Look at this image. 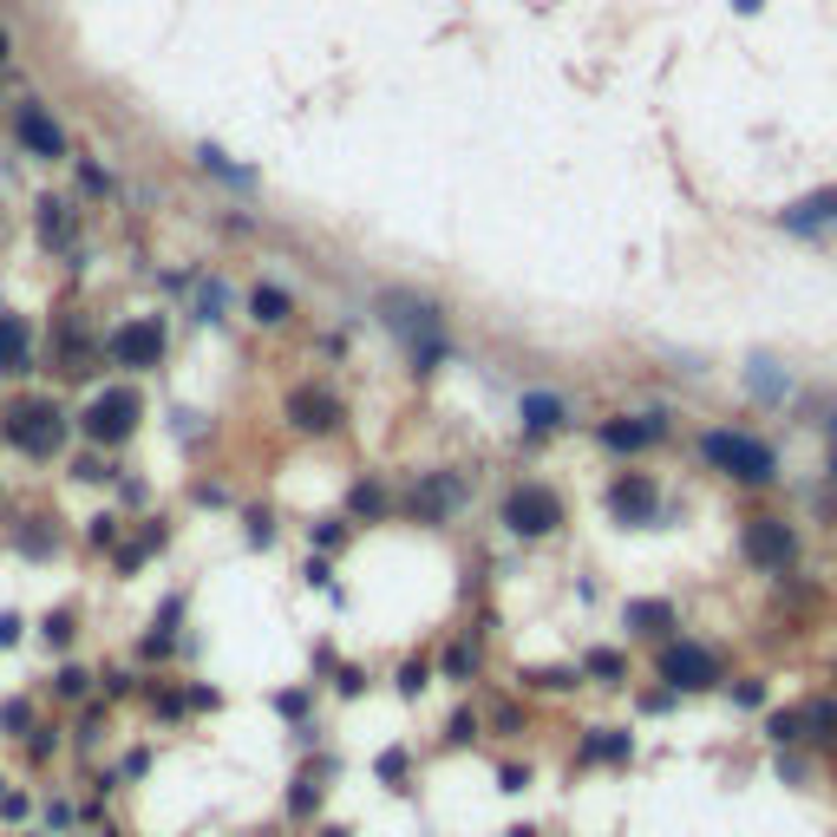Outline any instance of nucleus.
<instances>
[{"instance_id":"6","label":"nucleus","mask_w":837,"mask_h":837,"mask_svg":"<svg viewBox=\"0 0 837 837\" xmlns=\"http://www.w3.org/2000/svg\"><path fill=\"white\" fill-rule=\"evenodd\" d=\"M164 348H170L164 314H132V321H118V328L105 334V360L125 366V373H151V366H164Z\"/></svg>"},{"instance_id":"37","label":"nucleus","mask_w":837,"mask_h":837,"mask_svg":"<svg viewBox=\"0 0 837 837\" xmlns=\"http://www.w3.org/2000/svg\"><path fill=\"white\" fill-rule=\"evenodd\" d=\"M308 537H314V550H341L348 544V517H321V524H308Z\"/></svg>"},{"instance_id":"7","label":"nucleus","mask_w":837,"mask_h":837,"mask_svg":"<svg viewBox=\"0 0 837 837\" xmlns=\"http://www.w3.org/2000/svg\"><path fill=\"white\" fill-rule=\"evenodd\" d=\"M7 125H13V144L33 157V164H66L72 144H66V125L53 118V105H40V99H20L13 112H7Z\"/></svg>"},{"instance_id":"4","label":"nucleus","mask_w":837,"mask_h":837,"mask_svg":"<svg viewBox=\"0 0 837 837\" xmlns=\"http://www.w3.org/2000/svg\"><path fill=\"white\" fill-rule=\"evenodd\" d=\"M144 418V400L138 386H105V393H92L85 400V413H79V432L99 445V452H112V445H125L132 432H138Z\"/></svg>"},{"instance_id":"51","label":"nucleus","mask_w":837,"mask_h":837,"mask_svg":"<svg viewBox=\"0 0 837 837\" xmlns=\"http://www.w3.org/2000/svg\"><path fill=\"white\" fill-rule=\"evenodd\" d=\"M524 785H530V772H524V766H504V772H497V792H524Z\"/></svg>"},{"instance_id":"13","label":"nucleus","mask_w":837,"mask_h":837,"mask_svg":"<svg viewBox=\"0 0 837 837\" xmlns=\"http://www.w3.org/2000/svg\"><path fill=\"white\" fill-rule=\"evenodd\" d=\"M596 438H602L609 452H648V445H661V438H668V413H622V418H602V425H596Z\"/></svg>"},{"instance_id":"52","label":"nucleus","mask_w":837,"mask_h":837,"mask_svg":"<svg viewBox=\"0 0 837 837\" xmlns=\"http://www.w3.org/2000/svg\"><path fill=\"white\" fill-rule=\"evenodd\" d=\"M0 812H7V818H13V825H20V818H27V812H33V805H27V792H7V798H0Z\"/></svg>"},{"instance_id":"25","label":"nucleus","mask_w":837,"mask_h":837,"mask_svg":"<svg viewBox=\"0 0 837 837\" xmlns=\"http://www.w3.org/2000/svg\"><path fill=\"white\" fill-rule=\"evenodd\" d=\"M197 164H204L209 177H223L229 190H256V170L249 164H236L229 151H216V144H197Z\"/></svg>"},{"instance_id":"40","label":"nucleus","mask_w":837,"mask_h":837,"mask_svg":"<svg viewBox=\"0 0 837 837\" xmlns=\"http://www.w3.org/2000/svg\"><path fill=\"white\" fill-rule=\"evenodd\" d=\"M0 733H33V706L27 700H7L0 706Z\"/></svg>"},{"instance_id":"27","label":"nucleus","mask_w":837,"mask_h":837,"mask_svg":"<svg viewBox=\"0 0 837 837\" xmlns=\"http://www.w3.org/2000/svg\"><path fill=\"white\" fill-rule=\"evenodd\" d=\"M517 681L537 688V694H576V688H582V668H524Z\"/></svg>"},{"instance_id":"48","label":"nucleus","mask_w":837,"mask_h":837,"mask_svg":"<svg viewBox=\"0 0 837 837\" xmlns=\"http://www.w3.org/2000/svg\"><path fill=\"white\" fill-rule=\"evenodd\" d=\"M60 753V733L53 726H33V760H53Z\"/></svg>"},{"instance_id":"5","label":"nucleus","mask_w":837,"mask_h":837,"mask_svg":"<svg viewBox=\"0 0 837 837\" xmlns=\"http://www.w3.org/2000/svg\"><path fill=\"white\" fill-rule=\"evenodd\" d=\"M504 530H510V537H524V544L557 537V530H562V497L550 485H537V478L510 485V497H504Z\"/></svg>"},{"instance_id":"8","label":"nucleus","mask_w":837,"mask_h":837,"mask_svg":"<svg viewBox=\"0 0 837 837\" xmlns=\"http://www.w3.org/2000/svg\"><path fill=\"white\" fill-rule=\"evenodd\" d=\"M472 504V478L458 472V465H438V472H418L413 490H406V510H413L418 524H445V517H458Z\"/></svg>"},{"instance_id":"29","label":"nucleus","mask_w":837,"mask_h":837,"mask_svg":"<svg viewBox=\"0 0 837 837\" xmlns=\"http://www.w3.org/2000/svg\"><path fill=\"white\" fill-rule=\"evenodd\" d=\"M438 674H445V681H472V674H478V641H472V634H465V641H452V648H445V661H438Z\"/></svg>"},{"instance_id":"55","label":"nucleus","mask_w":837,"mask_h":837,"mask_svg":"<svg viewBox=\"0 0 837 837\" xmlns=\"http://www.w3.org/2000/svg\"><path fill=\"white\" fill-rule=\"evenodd\" d=\"M490 726H497V733H517L524 720H517V706H497V713H490Z\"/></svg>"},{"instance_id":"1","label":"nucleus","mask_w":837,"mask_h":837,"mask_svg":"<svg viewBox=\"0 0 837 837\" xmlns=\"http://www.w3.org/2000/svg\"><path fill=\"white\" fill-rule=\"evenodd\" d=\"M380 321L406 341V360H413L418 380L445 366L452 341H445V308H438V301H425L413 288H386V294H380Z\"/></svg>"},{"instance_id":"38","label":"nucleus","mask_w":837,"mask_h":837,"mask_svg":"<svg viewBox=\"0 0 837 837\" xmlns=\"http://www.w3.org/2000/svg\"><path fill=\"white\" fill-rule=\"evenodd\" d=\"M85 544H92V550H118V517H112V510H99V517H92V530H85Z\"/></svg>"},{"instance_id":"2","label":"nucleus","mask_w":837,"mask_h":837,"mask_svg":"<svg viewBox=\"0 0 837 837\" xmlns=\"http://www.w3.org/2000/svg\"><path fill=\"white\" fill-rule=\"evenodd\" d=\"M0 438L20 452V458H60L72 438V413L53 400V393H27L0 413Z\"/></svg>"},{"instance_id":"32","label":"nucleus","mask_w":837,"mask_h":837,"mask_svg":"<svg viewBox=\"0 0 837 837\" xmlns=\"http://www.w3.org/2000/svg\"><path fill=\"white\" fill-rule=\"evenodd\" d=\"M79 190H85V197H112L118 184H112V170H105V164H92V157H79Z\"/></svg>"},{"instance_id":"28","label":"nucleus","mask_w":837,"mask_h":837,"mask_svg":"<svg viewBox=\"0 0 837 837\" xmlns=\"http://www.w3.org/2000/svg\"><path fill=\"white\" fill-rule=\"evenodd\" d=\"M582 674H589V681H602V688H622V681H628V661L616 654V648H589Z\"/></svg>"},{"instance_id":"56","label":"nucleus","mask_w":837,"mask_h":837,"mask_svg":"<svg viewBox=\"0 0 837 837\" xmlns=\"http://www.w3.org/2000/svg\"><path fill=\"white\" fill-rule=\"evenodd\" d=\"M7 53H13V40H7V27H0V66H7Z\"/></svg>"},{"instance_id":"17","label":"nucleus","mask_w":837,"mask_h":837,"mask_svg":"<svg viewBox=\"0 0 837 837\" xmlns=\"http://www.w3.org/2000/svg\"><path fill=\"white\" fill-rule=\"evenodd\" d=\"M792 236H812V229H831L837 223V190H812V197H798V204L778 216Z\"/></svg>"},{"instance_id":"41","label":"nucleus","mask_w":837,"mask_h":837,"mask_svg":"<svg viewBox=\"0 0 837 837\" xmlns=\"http://www.w3.org/2000/svg\"><path fill=\"white\" fill-rule=\"evenodd\" d=\"M308 706H314V694H308V688H288V694H276V713H281V720H308Z\"/></svg>"},{"instance_id":"20","label":"nucleus","mask_w":837,"mask_h":837,"mask_svg":"<svg viewBox=\"0 0 837 837\" xmlns=\"http://www.w3.org/2000/svg\"><path fill=\"white\" fill-rule=\"evenodd\" d=\"M177 628H184V596L170 589V596H164V609L151 616V634H144V654H151V661H164V654L177 648Z\"/></svg>"},{"instance_id":"43","label":"nucleus","mask_w":837,"mask_h":837,"mask_svg":"<svg viewBox=\"0 0 837 837\" xmlns=\"http://www.w3.org/2000/svg\"><path fill=\"white\" fill-rule=\"evenodd\" d=\"M151 706H157L164 720H184V713H190V700L177 694V688H151Z\"/></svg>"},{"instance_id":"14","label":"nucleus","mask_w":837,"mask_h":837,"mask_svg":"<svg viewBox=\"0 0 837 837\" xmlns=\"http://www.w3.org/2000/svg\"><path fill=\"white\" fill-rule=\"evenodd\" d=\"M33 229L53 256H79V204L72 197H40L33 204Z\"/></svg>"},{"instance_id":"58","label":"nucleus","mask_w":837,"mask_h":837,"mask_svg":"<svg viewBox=\"0 0 837 837\" xmlns=\"http://www.w3.org/2000/svg\"><path fill=\"white\" fill-rule=\"evenodd\" d=\"M321 837H348V831H341V825H328V831H321Z\"/></svg>"},{"instance_id":"12","label":"nucleus","mask_w":837,"mask_h":837,"mask_svg":"<svg viewBox=\"0 0 837 837\" xmlns=\"http://www.w3.org/2000/svg\"><path fill=\"white\" fill-rule=\"evenodd\" d=\"M798 557V530L785 517H746V562L753 569H792Z\"/></svg>"},{"instance_id":"21","label":"nucleus","mask_w":837,"mask_h":837,"mask_svg":"<svg viewBox=\"0 0 837 837\" xmlns=\"http://www.w3.org/2000/svg\"><path fill=\"white\" fill-rule=\"evenodd\" d=\"M628 760H634V740H628L622 726H596L582 740V766H628Z\"/></svg>"},{"instance_id":"54","label":"nucleus","mask_w":837,"mask_h":837,"mask_svg":"<svg viewBox=\"0 0 837 837\" xmlns=\"http://www.w3.org/2000/svg\"><path fill=\"white\" fill-rule=\"evenodd\" d=\"M13 641H20V616H13V609H0V648H13Z\"/></svg>"},{"instance_id":"30","label":"nucleus","mask_w":837,"mask_h":837,"mask_svg":"<svg viewBox=\"0 0 837 837\" xmlns=\"http://www.w3.org/2000/svg\"><path fill=\"white\" fill-rule=\"evenodd\" d=\"M321 792H328V785H321L314 772H294V792H288V818H308V812L321 805Z\"/></svg>"},{"instance_id":"16","label":"nucleus","mask_w":837,"mask_h":837,"mask_svg":"<svg viewBox=\"0 0 837 837\" xmlns=\"http://www.w3.org/2000/svg\"><path fill=\"white\" fill-rule=\"evenodd\" d=\"M0 373H7V380L33 373V328H27V314H13V308H0Z\"/></svg>"},{"instance_id":"59","label":"nucleus","mask_w":837,"mask_h":837,"mask_svg":"<svg viewBox=\"0 0 837 837\" xmlns=\"http://www.w3.org/2000/svg\"><path fill=\"white\" fill-rule=\"evenodd\" d=\"M0 798H7V792H0Z\"/></svg>"},{"instance_id":"39","label":"nucleus","mask_w":837,"mask_h":837,"mask_svg":"<svg viewBox=\"0 0 837 837\" xmlns=\"http://www.w3.org/2000/svg\"><path fill=\"white\" fill-rule=\"evenodd\" d=\"M425 688H432V661H406V668H400V694L418 700Z\"/></svg>"},{"instance_id":"26","label":"nucleus","mask_w":837,"mask_h":837,"mask_svg":"<svg viewBox=\"0 0 837 837\" xmlns=\"http://www.w3.org/2000/svg\"><path fill=\"white\" fill-rule=\"evenodd\" d=\"M386 510H393V497H386V485H380V478H360V485L348 490V524H353V517H366V524H380Z\"/></svg>"},{"instance_id":"42","label":"nucleus","mask_w":837,"mask_h":837,"mask_svg":"<svg viewBox=\"0 0 837 837\" xmlns=\"http://www.w3.org/2000/svg\"><path fill=\"white\" fill-rule=\"evenodd\" d=\"M406 766H413L406 746H386V753H380V778H386V785H406Z\"/></svg>"},{"instance_id":"9","label":"nucleus","mask_w":837,"mask_h":837,"mask_svg":"<svg viewBox=\"0 0 837 837\" xmlns=\"http://www.w3.org/2000/svg\"><path fill=\"white\" fill-rule=\"evenodd\" d=\"M281 413L294 432H314V438H334L341 425H348V406H341V393L334 386H321V380H301L288 400H281Z\"/></svg>"},{"instance_id":"57","label":"nucleus","mask_w":837,"mask_h":837,"mask_svg":"<svg viewBox=\"0 0 837 837\" xmlns=\"http://www.w3.org/2000/svg\"><path fill=\"white\" fill-rule=\"evenodd\" d=\"M504 837H537V831H530V825H517V831H504Z\"/></svg>"},{"instance_id":"11","label":"nucleus","mask_w":837,"mask_h":837,"mask_svg":"<svg viewBox=\"0 0 837 837\" xmlns=\"http://www.w3.org/2000/svg\"><path fill=\"white\" fill-rule=\"evenodd\" d=\"M609 517H616L622 530H648V524H661V485H654L648 472H622V478L609 485Z\"/></svg>"},{"instance_id":"53","label":"nucleus","mask_w":837,"mask_h":837,"mask_svg":"<svg viewBox=\"0 0 837 837\" xmlns=\"http://www.w3.org/2000/svg\"><path fill=\"white\" fill-rule=\"evenodd\" d=\"M301 576H308V582H314V589H334V569H328V562H321V557L308 562V569H301Z\"/></svg>"},{"instance_id":"23","label":"nucleus","mask_w":837,"mask_h":837,"mask_svg":"<svg viewBox=\"0 0 837 837\" xmlns=\"http://www.w3.org/2000/svg\"><path fill=\"white\" fill-rule=\"evenodd\" d=\"M628 634H641V641H654V634H668L674 628V602H661V596H641V602H628Z\"/></svg>"},{"instance_id":"15","label":"nucleus","mask_w":837,"mask_h":837,"mask_svg":"<svg viewBox=\"0 0 837 837\" xmlns=\"http://www.w3.org/2000/svg\"><path fill=\"white\" fill-rule=\"evenodd\" d=\"M517 418H524V432H530V438H550V432L569 425V400L550 393V386H530V393L517 400Z\"/></svg>"},{"instance_id":"36","label":"nucleus","mask_w":837,"mask_h":837,"mask_svg":"<svg viewBox=\"0 0 837 837\" xmlns=\"http://www.w3.org/2000/svg\"><path fill=\"white\" fill-rule=\"evenodd\" d=\"M72 478H85V485H112V478H118V465H112V458H99V452H85V458L72 465Z\"/></svg>"},{"instance_id":"31","label":"nucleus","mask_w":837,"mask_h":837,"mask_svg":"<svg viewBox=\"0 0 837 837\" xmlns=\"http://www.w3.org/2000/svg\"><path fill=\"white\" fill-rule=\"evenodd\" d=\"M242 524H249V530H242V537H249V550H276V510H249V517H242Z\"/></svg>"},{"instance_id":"3","label":"nucleus","mask_w":837,"mask_h":837,"mask_svg":"<svg viewBox=\"0 0 837 837\" xmlns=\"http://www.w3.org/2000/svg\"><path fill=\"white\" fill-rule=\"evenodd\" d=\"M700 458H706L713 472H726L733 485H772V478H778V458H772L766 438L733 432V425H713V432L700 438Z\"/></svg>"},{"instance_id":"47","label":"nucleus","mask_w":837,"mask_h":837,"mask_svg":"<svg viewBox=\"0 0 837 837\" xmlns=\"http://www.w3.org/2000/svg\"><path fill=\"white\" fill-rule=\"evenodd\" d=\"M772 740H778V746H792V740H805V733H798V713H778V720H772Z\"/></svg>"},{"instance_id":"24","label":"nucleus","mask_w":837,"mask_h":837,"mask_svg":"<svg viewBox=\"0 0 837 837\" xmlns=\"http://www.w3.org/2000/svg\"><path fill=\"white\" fill-rule=\"evenodd\" d=\"M798 733H805L812 746L837 753V700H805V713H798Z\"/></svg>"},{"instance_id":"19","label":"nucleus","mask_w":837,"mask_h":837,"mask_svg":"<svg viewBox=\"0 0 837 837\" xmlns=\"http://www.w3.org/2000/svg\"><path fill=\"white\" fill-rule=\"evenodd\" d=\"M164 544H170V524H164V517H151V524H144L132 544H118V557H112V562H118V576H138L144 562L164 550Z\"/></svg>"},{"instance_id":"46","label":"nucleus","mask_w":837,"mask_h":837,"mask_svg":"<svg viewBox=\"0 0 837 837\" xmlns=\"http://www.w3.org/2000/svg\"><path fill=\"white\" fill-rule=\"evenodd\" d=\"M99 726H105V706H85V720H79V746H92Z\"/></svg>"},{"instance_id":"10","label":"nucleus","mask_w":837,"mask_h":837,"mask_svg":"<svg viewBox=\"0 0 837 837\" xmlns=\"http://www.w3.org/2000/svg\"><path fill=\"white\" fill-rule=\"evenodd\" d=\"M661 681H668V694H706L720 681V661L700 641H668L661 648Z\"/></svg>"},{"instance_id":"18","label":"nucleus","mask_w":837,"mask_h":837,"mask_svg":"<svg viewBox=\"0 0 837 837\" xmlns=\"http://www.w3.org/2000/svg\"><path fill=\"white\" fill-rule=\"evenodd\" d=\"M249 321H256V328H288V321H294V294H288L281 281H256V288H249Z\"/></svg>"},{"instance_id":"44","label":"nucleus","mask_w":837,"mask_h":837,"mask_svg":"<svg viewBox=\"0 0 837 837\" xmlns=\"http://www.w3.org/2000/svg\"><path fill=\"white\" fill-rule=\"evenodd\" d=\"M445 740H452V746H465V740H478V713H452V726H445Z\"/></svg>"},{"instance_id":"34","label":"nucleus","mask_w":837,"mask_h":837,"mask_svg":"<svg viewBox=\"0 0 837 837\" xmlns=\"http://www.w3.org/2000/svg\"><path fill=\"white\" fill-rule=\"evenodd\" d=\"M53 694H60V700H85V694H92V674H85V668H72V661H66V668L53 674Z\"/></svg>"},{"instance_id":"60","label":"nucleus","mask_w":837,"mask_h":837,"mask_svg":"<svg viewBox=\"0 0 837 837\" xmlns=\"http://www.w3.org/2000/svg\"><path fill=\"white\" fill-rule=\"evenodd\" d=\"M831 432H837V425H831Z\"/></svg>"},{"instance_id":"33","label":"nucleus","mask_w":837,"mask_h":837,"mask_svg":"<svg viewBox=\"0 0 837 837\" xmlns=\"http://www.w3.org/2000/svg\"><path fill=\"white\" fill-rule=\"evenodd\" d=\"M223 308H229V288L209 276L204 288H197V321H223Z\"/></svg>"},{"instance_id":"50","label":"nucleus","mask_w":837,"mask_h":837,"mask_svg":"<svg viewBox=\"0 0 837 837\" xmlns=\"http://www.w3.org/2000/svg\"><path fill=\"white\" fill-rule=\"evenodd\" d=\"M334 688H341V694H360V688H366V674H360V668H334Z\"/></svg>"},{"instance_id":"22","label":"nucleus","mask_w":837,"mask_h":837,"mask_svg":"<svg viewBox=\"0 0 837 837\" xmlns=\"http://www.w3.org/2000/svg\"><path fill=\"white\" fill-rule=\"evenodd\" d=\"M13 550L33 562H46L53 550H60V530H53V517H20L13 524Z\"/></svg>"},{"instance_id":"35","label":"nucleus","mask_w":837,"mask_h":837,"mask_svg":"<svg viewBox=\"0 0 837 837\" xmlns=\"http://www.w3.org/2000/svg\"><path fill=\"white\" fill-rule=\"evenodd\" d=\"M40 634H46V648H72V634H79V622H72V609H53V616L40 622Z\"/></svg>"},{"instance_id":"45","label":"nucleus","mask_w":837,"mask_h":837,"mask_svg":"<svg viewBox=\"0 0 837 837\" xmlns=\"http://www.w3.org/2000/svg\"><path fill=\"white\" fill-rule=\"evenodd\" d=\"M46 831H72V805L66 798H46Z\"/></svg>"},{"instance_id":"49","label":"nucleus","mask_w":837,"mask_h":837,"mask_svg":"<svg viewBox=\"0 0 837 837\" xmlns=\"http://www.w3.org/2000/svg\"><path fill=\"white\" fill-rule=\"evenodd\" d=\"M733 700H740V706H766V681H740Z\"/></svg>"}]
</instances>
